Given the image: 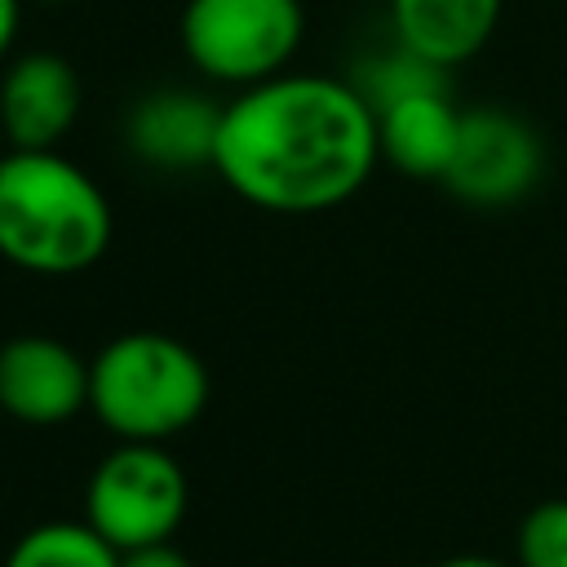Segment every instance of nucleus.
I'll use <instances>...</instances> for the list:
<instances>
[{"label":"nucleus","mask_w":567,"mask_h":567,"mask_svg":"<svg viewBox=\"0 0 567 567\" xmlns=\"http://www.w3.org/2000/svg\"><path fill=\"white\" fill-rule=\"evenodd\" d=\"M204 359L168 332H120L89 359V412L120 443H168L208 408Z\"/></svg>","instance_id":"3"},{"label":"nucleus","mask_w":567,"mask_h":567,"mask_svg":"<svg viewBox=\"0 0 567 567\" xmlns=\"http://www.w3.org/2000/svg\"><path fill=\"white\" fill-rule=\"evenodd\" d=\"M22 4L27 0H0V62L13 53V40L22 31Z\"/></svg>","instance_id":"16"},{"label":"nucleus","mask_w":567,"mask_h":567,"mask_svg":"<svg viewBox=\"0 0 567 567\" xmlns=\"http://www.w3.org/2000/svg\"><path fill=\"white\" fill-rule=\"evenodd\" d=\"M89 408V363L58 337L22 332L0 346V412L22 425H66Z\"/></svg>","instance_id":"7"},{"label":"nucleus","mask_w":567,"mask_h":567,"mask_svg":"<svg viewBox=\"0 0 567 567\" xmlns=\"http://www.w3.org/2000/svg\"><path fill=\"white\" fill-rule=\"evenodd\" d=\"M84 106L80 71L49 49L9 58L0 75V133L9 151H58Z\"/></svg>","instance_id":"8"},{"label":"nucleus","mask_w":567,"mask_h":567,"mask_svg":"<svg viewBox=\"0 0 567 567\" xmlns=\"http://www.w3.org/2000/svg\"><path fill=\"white\" fill-rule=\"evenodd\" d=\"M377 164V115L350 80L279 71L221 106L213 173L252 208L328 213L359 195Z\"/></svg>","instance_id":"1"},{"label":"nucleus","mask_w":567,"mask_h":567,"mask_svg":"<svg viewBox=\"0 0 567 567\" xmlns=\"http://www.w3.org/2000/svg\"><path fill=\"white\" fill-rule=\"evenodd\" d=\"M545 177V142L540 133L505 111V106H470L461 111V137L443 186L474 208H505L532 195Z\"/></svg>","instance_id":"6"},{"label":"nucleus","mask_w":567,"mask_h":567,"mask_svg":"<svg viewBox=\"0 0 567 567\" xmlns=\"http://www.w3.org/2000/svg\"><path fill=\"white\" fill-rule=\"evenodd\" d=\"M0 567H120V549H111L84 518H53L22 532Z\"/></svg>","instance_id":"12"},{"label":"nucleus","mask_w":567,"mask_h":567,"mask_svg":"<svg viewBox=\"0 0 567 567\" xmlns=\"http://www.w3.org/2000/svg\"><path fill=\"white\" fill-rule=\"evenodd\" d=\"M514 558L518 567H567V496L540 501L523 514Z\"/></svg>","instance_id":"14"},{"label":"nucleus","mask_w":567,"mask_h":567,"mask_svg":"<svg viewBox=\"0 0 567 567\" xmlns=\"http://www.w3.org/2000/svg\"><path fill=\"white\" fill-rule=\"evenodd\" d=\"M505 0H390L394 44L452 71L487 49Z\"/></svg>","instance_id":"10"},{"label":"nucleus","mask_w":567,"mask_h":567,"mask_svg":"<svg viewBox=\"0 0 567 567\" xmlns=\"http://www.w3.org/2000/svg\"><path fill=\"white\" fill-rule=\"evenodd\" d=\"M221 106L226 102L195 89H155L133 102L124 120V142L146 168H159V173L213 168Z\"/></svg>","instance_id":"9"},{"label":"nucleus","mask_w":567,"mask_h":567,"mask_svg":"<svg viewBox=\"0 0 567 567\" xmlns=\"http://www.w3.org/2000/svg\"><path fill=\"white\" fill-rule=\"evenodd\" d=\"M186 505V470L164 443H115L84 483V523L120 554L173 540Z\"/></svg>","instance_id":"5"},{"label":"nucleus","mask_w":567,"mask_h":567,"mask_svg":"<svg viewBox=\"0 0 567 567\" xmlns=\"http://www.w3.org/2000/svg\"><path fill=\"white\" fill-rule=\"evenodd\" d=\"M177 40L204 80L239 93L292 71L306 40V9L301 0H186Z\"/></svg>","instance_id":"4"},{"label":"nucleus","mask_w":567,"mask_h":567,"mask_svg":"<svg viewBox=\"0 0 567 567\" xmlns=\"http://www.w3.org/2000/svg\"><path fill=\"white\" fill-rule=\"evenodd\" d=\"M434 567H509V563L487 558V554H452V558H443V563H434Z\"/></svg>","instance_id":"17"},{"label":"nucleus","mask_w":567,"mask_h":567,"mask_svg":"<svg viewBox=\"0 0 567 567\" xmlns=\"http://www.w3.org/2000/svg\"><path fill=\"white\" fill-rule=\"evenodd\" d=\"M456 137H461V111L452 102V89H430L377 111L381 159L403 177L443 182Z\"/></svg>","instance_id":"11"},{"label":"nucleus","mask_w":567,"mask_h":567,"mask_svg":"<svg viewBox=\"0 0 567 567\" xmlns=\"http://www.w3.org/2000/svg\"><path fill=\"white\" fill-rule=\"evenodd\" d=\"M350 84L359 89V97L377 115V111H385V106H394L403 97H416V93H430V89H447V71L425 62L421 53H412L403 44H390L381 53H368L354 66Z\"/></svg>","instance_id":"13"},{"label":"nucleus","mask_w":567,"mask_h":567,"mask_svg":"<svg viewBox=\"0 0 567 567\" xmlns=\"http://www.w3.org/2000/svg\"><path fill=\"white\" fill-rule=\"evenodd\" d=\"M120 567H195L173 540H159V545H142V549H124L120 554Z\"/></svg>","instance_id":"15"},{"label":"nucleus","mask_w":567,"mask_h":567,"mask_svg":"<svg viewBox=\"0 0 567 567\" xmlns=\"http://www.w3.org/2000/svg\"><path fill=\"white\" fill-rule=\"evenodd\" d=\"M115 217L102 186L62 151L0 155V257L27 275L66 279L97 266Z\"/></svg>","instance_id":"2"},{"label":"nucleus","mask_w":567,"mask_h":567,"mask_svg":"<svg viewBox=\"0 0 567 567\" xmlns=\"http://www.w3.org/2000/svg\"><path fill=\"white\" fill-rule=\"evenodd\" d=\"M27 4H44V9H58V4H75V0H27Z\"/></svg>","instance_id":"18"}]
</instances>
